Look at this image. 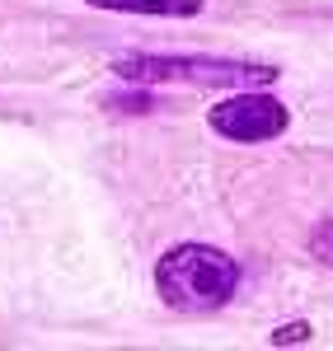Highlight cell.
Instances as JSON below:
<instances>
[{"label": "cell", "mask_w": 333, "mask_h": 351, "mask_svg": "<svg viewBox=\"0 0 333 351\" xmlns=\"http://www.w3.org/2000/svg\"><path fill=\"white\" fill-rule=\"evenodd\" d=\"M240 286V263L211 243H179L155 263V291L179 314H216Z\"/></svg>", "instance_id": "6da1fadb"}, {"label": "cell", "mask_w": 333, "mask_h": 351, "mask_svg": "<svg viewBox=\"0 0 333 351\" xmlns=\"http://www.w3.org/2000/svg\"><path fill=\"white\" fill-rule=\"evenodd\" d=\"M132 84H207V89H268L277 80L273 66L253 61H221V56H122L113 66Z\"/></svg>", "instance_id": "7a4b0ae2"}, {"label": "cell", "mask_w": 333, "mask_h": 351, "mask_svg": "<svg viewBox=\"0 0 333 351\" xmlns=\"http://www.w3.org/2000/svg\"><path fill=\"white\" fill-rule=\"evenodd\" d=\"M207 122H211L216 136L249 145V141H273V136H282L291 127V112H286V104L268 99L263 89H244V94L216 104V108L207 112Z\"/></svg>", "instance_id": "3957f363"}, {"label": "cell", "mask_w": 333, "mask_h": 351, "mask_svg": "<svg viewBox=\"0 0 333 351\" xmlns=\"http://www.w3.org/2000/svg\"><path fill=\"white\" fill-rule=\"evenodd\" d=\"M99 10H122V14H165V19H193L202 14V0H89Z\"/></svg>", "instance_id": "277c9868"}, {"label": "cell", "mask_w": 333, "mask_h": 351, "mask_svg": "<svg viewBox=\"0 0 333 351\" xmlns=\"http://www.w3.org/2000/svg\"><path fill=\"white\" fill-rule=\"evenodd\" d=\"M310 253H314L319 263H329V267H333V220H324V225L310 234Z\"/></svg>", "instance_id": "5b68a950"}, {"label": "cell", "mask_w": 333, "mask_h": 351, "mask_svg": "<svg viewBox=\"0 0 333 351\" xmlns=\"http://www.w3.org/2000/svg\"><path fill=\"white\" fill-rule=\"evenodd\" d=\"M310 337V324H286L273 332V347H282V342H306Z\"/></svg>", "instance_id": "8992f818"}, {"label": "cell", "mask_w": 333, "mask_h": 351, "mask_svg": "<svg viewBox=\"0 0 333 351\" xmlns=\"http://www.w3.org/2000/svg\"><path fill=\"white\" fill-rule=\"evenodd\" d=\"M108 104H113V108H122V112H150V108H155L146 94H127V99H108Z\"/></svg>", "instance_id": "52a82bcc"}]
</instances>
